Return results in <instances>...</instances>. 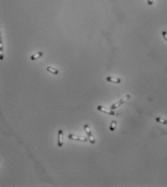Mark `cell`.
Instances as JSON below:
<instances>
[{
	"label": "cell",
	"mask_w": 167,
	"mask_h": 187,
	"mask_svg": "<svg viewBox=\"0 0 167 187\" xmlns=\"http://www.w3.org/2000/svg\"><path fill=\"white\" fill-rule=\"evenodd\" d=\"M161 35H162V36H163V38L165 39V40L167 42V32L166 30H163L162 32H161Z\"/></svg>",
	"instance_id": "7c38bea8"
},
{
	"label": "cell",
	"mask_w": 167,
	"mask_h": 187,
	"mask_svg": "<svg viewBox=\"0 0 167 187\" xmlns=\"http://www.w3.org/2000/svg\"><path fill=\"white\" fill-rule=\"evenodd\" d=\"M84 128L85 132H86L88 138H89V141H90V143H91L92 144L95 143V139L94 138V137H93V135H92V131H91L90 128H89V125H88V124H84Z\"/></svg>",
	"instance_id": "7a4b0ae2"
},
{
	"label": "cell",
	"mask_w": 167,
	"mask_h": 187,
	"mask_svg": "<svg viewBox=\"0 0 167 187\" xmlns=\"http://www.w3.org/2000/svg\"><path fill=\"white\" fill-rule=\"evenodd\" d=\"M63 132L61 130H60L58 131V140H57V144L59 147H62L63 145Z\"/></svg>",
	"instance_id": "5b68a950"
},
{
	"label": "cell",
	"mask_w": 167,
	"mask_h": 187,
	"mask_svg": "<svg viewBox=\"0 0 167 187\" xmlns=\"http://www.w3.org/2000/svg\"><path fill=\"white\" fill-rule=\"evenodd\" d=\"M147 3L149 6H152L154 4V0H147Z\"/></svg>",
	"instance_id": "4fadbf2b"
},
{
	"label": "cell",
	"mask_w": 167,
	"mask_h": 187,
	"mask_svg": "<svg viewBox=\"0 0 167 187\" xmlns=\"http://www.w3.org/2000/svg\"><path fill=\"white\" fill-rule=\"evenodd\" d=\"M96 109L98 110L99 111H100L102 112H104L105 114H107V115H111V116H114V115H117L114 111L113 110H108V109H107V108H105L103 106H101V105H99V106H97L96 107Z\"/></svg>",
	"instance_id": "277c9868"
},
{
	"label": "cell",
	"mask_w": 167,
	"mask_h": 187,
	"mask_svg": "<svg viewBox=\"0 0 167 187\" xmlns=\"http://www.w3.org/2000/svg\"><path fill=\"white\" fill-rule=\"evenodd\" d=\"M4 49H3V43L2 40V35H1V30H0V60L4 59Z\"/></svg>",
	"instance_id": "52a82bcc"
},
{
	"label": "cell",
	"mask_w": 167,
	"mask_h": 187,
	"mask_svg": "<svg viewBox=\"0 0 167 187\" xmlns=\"http://www.w3.org/2000/svg\"><path fill=\"white\" fill-rule=\"evenodd\" d=\"M155 119H156V121L158 122H160V123L163 124H167L166 119H162V118H161V117H156Z\"/></svg>",
	"instance_id": "8fae6325"
},
{
	"label": "cell",
	"mask_w": 167,
	"mask_h": 187,
	"mask_svg": "<svg viewBox=\"0 0 167 187\" xmlns=\"http://www.w3.org/2000/svg\"><path fill=\"white\" fill-rule=\"evenodd\" d=\"M130 98V95L129 94H125V96H124L122 98H121L118 102H116V103H115V104H113V105L111 106V107H110V109H111L112 110H116V109H117L119 106H121L122 104H124L126 101H128Z\"/></svg>",
	"instance_id": "6da1fadb"
},
{
	"label": "cell",
	"mask_w": 167,
	"mask_h": 187,
	"mask_svg": "<svg viewBox=\"0 0 167 187\" xmlns=\"http://www.w3.org/2000/svg\"><path fill=\"white\" fill-rule=\"evenodd\" d=\"M106 80L109 82H112V83H115V84H120L122 82L121 79L119 78H115V77L113 76H107L106 77Z\"/></svg>",
	"instance_id": "8992f818"
},
{
	"label": "cell",
	"mask_w": 167,
	"mask_h": 187,
	"mask_svg": "<svg viewBox=\"0 0 167 187\" xmlns=\"http://www.w3.org/2000/svg\"><path fill=\"white\" fill-rule=\"evenodd\" d=\"M68 137L72 140H76V141H80V142H87L88 138L85 137L79 136V135H76L74 134H69L68 135Z\"/></svg>",
	"instance_id": "3957f363"
},
{
	"label": "cell",
	"mask_w": 167,
	"mask_h": 187,
	"mask_svg": "<svg viewBox=\"0 0 167 187\" xmlns=\"http://www.w3.org/2000/svg\"><path fill=\"white\" fill-rule=\"evenodd\" d=\"M116 126H117V122L115 121V120H113V121H112L111 124H110L109 130H110L111 131H114V130H115V128H116Z\"/></svg>",
	"instance_id": "30bf717a"
},
{
	"label": "cell",
	"mask_w": 167,
	"mask_h": 187,
	"mask_svg": "<svg viewBox=\"0 0 167 187\" xmlns=\"http://www.w3.org/2000/svg\"><path fill=\"white\" fill-rule=\"evenodd\" d=\"M43 55V52H38V53H35V54H34V55H31L30 59L33 60L38 59V58H40Z\"/></svg>",
	"instance_id": "9c48e42d"
},
{
	"label": "cell",
	"mask_w": 167,
	"mask_h": 187,
	"mask_svg": "<svg viewBox=\"0 0 167 187\" xmlns=\"http://www.w3.org/2000/svg\"><path fill=\"white\" fill-rule=\"evenodd\" d=\"M46 70H47L49 73H53V74H54V75H57V74L59 73V71H58L56 68H53V67H51V66H48V67L46 68Z\"/></svg>",
	"instance_id": "ba28073f"
}]
</instances>
